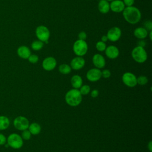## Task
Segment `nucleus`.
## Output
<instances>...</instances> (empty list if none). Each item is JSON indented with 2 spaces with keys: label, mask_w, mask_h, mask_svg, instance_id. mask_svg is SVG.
Instances as JSON below:
<instances>
[{
  "label": "nucleus",
  "mask_w": 152,
  "mask_h": 152,
  "mask_svg": "<svg viewBox=\"0 0 152 152\" xmlns=\"http://www.w3.org/2000/svg\"><path fill=\"white\" fill-rule=\"evenodd\" d=\"M125 5L122 0H114L110 4V10L114 12H122Z\"/></svg>",
  "instance_id": "14"
},
{
  "label": "nucleus",
  "mask_w": 152,
  "mask_h": 152,
  "mask_svg": "<svg viewBox=\"0 0 152 152\" xmlns=\"http://www.w3.org/2000/svg\"><path fill=\"white\" fill-rule=\"evenodd\" d=\"M96 48L99 52L104 51L106 48V43L102 41H99L96 44Z\"/></svg>",
  "instance_id": "26"
},
{
  "label": "nucleus",
  "mask_w": 152,
  "mask_h": 152,
  "mask_svg": "<svg viewBox=\"0 0 152 152\" xmlns=\"http://www.w3.org/2000/svg\"><path fill=\"white\" fill-rule=\"evenodd\" d=\"M36 36L38 39L43 43H48L50 37L49 30L45 26H39L36 29Z\"/></svg>",
  "instance_id": "6"
},
{
  "label": "nucleus",
  "mask_w": 152,
  "mask_h": 152,
  "mask_svg": "<svg viewBox=\"0 0 152 152\" xmlns=\"http://www.w3.org/2000/svg\"><path fill=\"white\" fill-rule=\"evenodd\" d=\"M13 124L14 127L20 131H23L28 129L30 125L28 119L22 116H19L15 118L14 120Z\"/></svg>",
  "instance_id": "7"
},
{
  "label": "nucleus",
  "mask_w": 152,
  "mask_h": 152,
  "mask_svg": "<svg viewBox=\"0 0 152 152\" xmlns=\"http://www.w3.org/2000/svg\"><path fill=\"white\" fill-rule=\"evenodd\" d=\"M122 31L119 27H113L110 28L107 33V37L108 40L111 42H116L121 36Z\"/></svg>",
  "instance_id": "10"
},
{
  "label": "nucleus",
  "mask_w": 152,
  "mask_h": 152,
  "mask_svg": "<svg viewBox=\"0 0 152 152\" xmlns=\"http://www.w3.org/2000/svg\"><path fill=\"white\" fill-rule=\"evenodd\" d=\"M44 43L43 42L38 40H35L31 43V47L34 50H39L43 47Z\"/></svg>",
  "instance_id": "23"
},
{
  "label": "nucleus",
  "mask_w": 152,
  "mask_h": 152,
  "mask_svg": "<svg viewBox=\"0 0 152 152\" xmlns=\"http://www.w3.org/2000/svg\"><path fill=\"white\" fill-rule=\"evenodd\" d=\"M111 72L109 69H103L102 71V77L104 78H108L110 77Z\"/></svg>",
  "instance_id": "29"
},
{
  "label": "nucleus",
  "mask_w": 152,
  "mask_h": 152,
  "mask_svg": "<svg viewBox=\"0 0 152 152\" xmlns=\"http://www.w3.org/2000/svg\"><path fill=\"white\" fill-rule=\"evenodd\" d=\"M86 77L90 81H97L99 80L102 77V71L97 68H91L87 71L86 74Z\"/></svg>",
  "instance_id": "9"
},
{
  "label": "nucleus",
  "mask_w": 152,
  "mask_h": 152,
  "mask_svg": "<svg viewBox=\"0 0 152 152\" xmlns=\"http://www.w3.org/2000/svg\"><path fill=\"white\" fill-rule=\"evenodd\" d=\"M28 129L31 135H37L40 132L41 126L39 124L34 122L29 125Z\"/></svg>",
  "instance_id": "20"
},
{
  "label": "nucleus",
  "mask_w": 152,
  "mask_h": 152,
  "mask_svg": "<svg viewBox=\"0 0 152 152\" xmlns=\"http://www.w3.org/2000/svg\"><path fill=\"white\" fill-rule=\"evenodd\" d=\"M134 1L135 0H123L122 1L125 6L130 7L133 5V4H134Z\"/></svg>",
  "instance_id": "33"
},
{
  "label": "nucleus",
  "mask_w": 152,
  "mask_h": 152,
  "mask_svg": "<svg viewBox=\"0 0 152 152\" xmlns=\"http://www.w3.org/2000/svg\"><path fill=\"white\" fill-rule=\"evenodd\" d=\"M148 78L147 77L144 75H140L138 78H137V84L141 86L145 85L148 83Z\"/></svg>",
  "instance_id": "25"
},
{
  "label": "nucleus",
  "mask_w": 152,
  "mask_h": 152,
  "mask_svg": "<svg viewBox=\"0 0 152 152\" xmlns=\"http://www.w3.org/2000/svg\"><path fill=\"white\" fill-rule=\"evenodd\" d=\"M107 40H108L107 37V36H105V35L103 36L102 37V38H101V41H102V42H104V43H105L106 42H107Z\"/></svg>",
  "instance_id": "37"
},
{
  "label": "nucleus",
  "mask_w": 152,
  "mask_h": 152,
  "mask_svg": "<svg viewBox=\"0 0 152 152\" xmlns=\"http://www.w3.org/2000/svg\"><path fill=\"white\" fill-rule=\"evenodd\" d=\"M88 50V45L84 40L78 39L73 45V51L78 56L85 55Z\"/></svg>",
  "instance_id": "4"
},
{
  "label": "nucleus",
  "mask_w": 152,
  "mask_h": 152,
  "mask_svg": "<svg viewBox=\"0 0 152 152\" xmlns=\"http://www.w3.org/2000/svg\"><path fill=\"white\" fill-rule=\"evenodd\" d=\"M85 60L82 56H77L74 58L71 62L70 66L74 70H80L83 68L85 65Z\"/></svg>",
  "instance_id": "12"
},
{
  "label": "nucleus",
  "mask_w": 152,
  "mask_h": 152,
  "mask_svg": "<svg viewBox=\"0 0 152 152\" xmlns=\"http://www.w3.org/2000/svg\"><path fill=\"white\" fill-rule=\"evenodd\" d=\"M92 62L95 67L99 69L103 68L106 64L103 55L99 53H96L93 55L92 58Z\"/></svg>",
  "instance_id": "13"
},
{
  "label": "nucleus",
  "mask_w": 152,
  "mask_h": 152,
  "mask_svg": "<svg viewBox=\"0 0 152 152\" xmlns=\"http://www.w3.org/2000/svg\"><path fill=\"white\" fill-rule=\"evenodd\" d=\"M10 119L5 116H0V130L6 129L10 126Z\"/></svg>",
  "instance_id": "21"
},
{
  "label": "nucleus",
  "mask_w": 152,
  "mask_h": 152,
  "mask_svg": "<svg viewBox=\"0 0 152 152\" xmlns=\"http://www.w3.org/2000/svg\"><path fill=\"white\" fill-rule=\"evenodd\" d=\"M99 96V91L96 89H94L91 91V96L93 98H96Z\"/></svg>",
  "instance_id": "34"
},
{
  "label": "nucleus",
  "mask_w": 152,
  "mask_h": 152,
  "mask_svg": "<svg viewBox=\"0 0 152 152\" xmlns=\"http://www.w3.org/2000/svg\"><path fill=\"white\" fill-rule=\"evenodd\" d=\"M144 28L147 31H151L152 30V22L150 20L146 21L144 23Z\"/></svg>",
  "instance_id": "30"
},
{
  "label": "nucleus",
  "mask_w": 152,
  "mask_h": 152,
  "mask_svg": "<svg viewBox=\"0 0 152 152\" xmlns=\"http://www.w3.org/2000/svg\"><path fill=\"white\" fill-rule=\"evenodd\" d=\"M7 142V138L5 137V136L0 133V145H4Z\"/></svg>",
  "instance_id": "31"
},
{
  "label": "nucleus",
  "mask_w": 152,
  "mask_h": 152,
  "mask_svg": "<svg viewBox=\"0 0 152 152\" xmlns=\"http://www.w3.org/2000/svg\"><path fill=\"white\" fill-rule=\"evenodd\" d=\"M148 31L142 27L136 28L134 31V36L139 39H144L148 36Z\"/></svg>",
  "instance_id": "17"
},
{
  "label": "nucleus",
  "mask_w": 152,
  "mask_h": 152,
  "mask_svg": "<svg viewBox=\"0 0 152 152\" xmlns=\"http://www.w3.org/2000/svg\"><path fill=\"white\" fill-rule=\"evenodd\" d=\"M105 54L106 56L109 59H115L116 58L119 54V51L118 48L113 45H110L106 47L105 49Z\"/></svg>",
  "instance_id": "15"
},
{
  "label": "nucleus",
  "mask_w": 152,
  "mask_h": 152,
  "mask_svg": "<svg viewBox=\"0 0 152 152\" xmlns=\"http://www.w3.org/2000/svg\"><path fill=\"white\" fill-rule=\"evenodd\" d=\"M65 100L68 105L72 107L77 106L82 102V95L78 89L72 88L65 94Z\"/></svg>",
  "instance_id": "2"
},
{
  "label": "nucleus",
  "mask_w": 152,
  "mask_h": 152,
  "mask_svg": "<svg viewBox=\"0 0 152 152\" xmlns=\"http://www.w3.org/2000/svg\"><path fill=\"white\" fill-rule=\"evenodd\" d=\"M122 80L124 84L129 87H134L137 84L136 76L130 72L124 73L122 75Z\"/></svg>",
  "instance_id": "8"
},
{
  "label": "nucleus",
  "mask_w": 152,
  "mask_h": 152,
  "mask_svg": "<svg viewBox=\"0 0 152 152\" xmlns=\"http://www.w3.org/2000/svg\"><path fill=\"white\" fill-rule=\"evenodd\" d=\"M17 55L23 59H28L29 56L31 55V51L30 49L26 46H21L18 48L17 50Z\"/></svg>",
  "instance_id": "16"
},
{
  "label": "nucleus",
  "mask_w": 152,
  "mask_h": 152,
  "mask_svg": "<svg viewBox=\"0 0 152 152\" xmlns=\"http://www.w3.org/2000/svg\"><path fill=\"white\" fill-rule=\"evenodd\" d=\"M28 60L31 64H36L39 61V56L36 54H31L28 58Z\"/></svg>",
  "instance_id": "28"
},
{
  "label": "nucleus",
  "mask_w": 152,
  "mask_h": 152,
  "mask_svg": "<svg viewBox=\"0 0 152 152\" xmlns=\"http://www.w3.org/2000/svg\"><path fill=\"white\" fill-rule=\"evenodd\" d=\"M98 10L102 14H106L110 10V4L106 0H100L98 4Z\"/></svg>",
  "instance_id": "18"
},
{
  "label": "nucleus",
  "mask_w": 152,
  "mask_h": 152,
  "mask_svg": "<svg viewBox=\"0 0 152 152\" xmlns=\"http://www.w3.org/2000/svg\"><path fill=\"white\" fill-rule=\"evenodd\" d=\"M8 146L15 148H20L23 145V140L21 135L16 133L11 134L7 140Z\"/></svg>",
  "instance_id": "5"
},
{
  "label": "nucleus",
  "mask_w": 152,
  "mask_h": 152,
  "mask_svg": "<svg viewBox=\"0 0 152 152\" xmlns=\"http://www.w3.org/2000/svg\"><path fill=\"white\" fill-rule=\"evenodd\" d=\"M106 1H107L108 2H109V1H110V2H112V1H114V0H106Z\"/></svg>",
  "instance_id": "39"
},
{
  "label": "nucleus",
  "mask_w": 152,
  "mask_h": 152,
  "mask_svg": "<svg viewBox=\"0 0 152 152\" xmlns=\"http://www.w3.org/2000/svg\"><path fill=\"white\" fill-rule=\"evenodd\" d=\"M151 34H152V31H150V33H149V34H150V39L151 40L152 38H151Z\"/></svg>",
  "instance_id": "38"
},
{
  "label": "nucleus",
  "mask_w": 152,
  "mask_h": 152,
  "mask_svg": "<svg viewBox=\"0 0 152 152\" xmlns=\"http://www.w3.org/2000/svg\"><path fill=\"white\" fill-rule=\"evenodd\" d=\"M58 69H59V71L60 72V73H61L64 75L68 74L71 71V68L70 65L66 64H63L60 65Z\"/></svg>",
  "instance_id": "22"
},
{
  "label": "nucleus",
  "mask_w": 152,
  "mask_h": 152,
  "mask_svg": "<svg viewBox=\"0 0 152 152\" xmlns=\"http://www.w3.org/2000/svg\"><path fill=\"white\" fill-rule=\"evenodd\" d=\"M57 62L55 58L52 56H49L44 59L42 62L43 68L48 71H52L56 66Z\"/></svg>",
  "instance_id": "11"
},
{
  "label": "nucleus",
  "mask_w": 152,
  "mask_h": 152,
  "mask_svg": "<svg viewBox=\"0 0 152 152\" xmlns=\"http://www.w3.org/2000/svg\"><path fill=\"white\" fill-rule=\"evenodd\" d=\"M149 152H150V151H149Z\"/></svg>",
  "instance_id": "40"
},
{
  "label": "nucleus",
  "mask_w": 152,
  "mask_h": 152,
  "mask_svg": "<svg viewBox=\"0 0 152 152\" xmlns=\"http://www.w3.org/2000/svg\"><path fill=\"white\" fill-rule=\"evenodd\" d=\"M122 12L124 19L131 24H135L141 20V11L135 7H126L124 8Z\"/></svg>",
  "instance_id": "1"
},
{
  "label": "nucleus",
  "mask_w": 152,
  "mask_h": 152,
  "mask_svg": "<svg viewBox=\"0 0 152 152\" xmlns=\"http://www.w3.org/2000/svg\"><path fill=\"white\" fill-rule=\"evenodd\" d=\"M131 56L133 59L138 63H143L147 59V53L143 47L137 46L135 47L132 52Z\"/></svg>",
  "instance_id": "3"
},
{
  "label": "nucleus",
  "mask_w": 152,
  "mask_h": 152,
  "mask_svg": "<svg viewBox=\"0 0 152 152\" xmlns=\"http://www.w3.org/2000/svg\"><path fill=\"white\" fill-rule=\"evenodd\" d=\"M78 39H81V40H85L87 38V34L86 33L85 31H80L78 34Z\"/></svg>",
  "instance_id": "32"
},
{
  "label": "nucleus",
  "mask_w": 152,
  "mask_h": 152,
  "mask_svg": "<svg viewBox=\"0 0 152 152\" xmlns=\"http://www.w3.org/2000/svg\"><path fill=\"white\" fill-rule=\"evenodd\" d=\"M31 136V133L30 132V131L27 129L25 130H23L22 133H21V137L23 138V140H28L30 139Z\"/></svg>",
  "instance_id": "27"
},
{
  "label": "nucleus",
  "mask_w": 152,
  "mask_h": 152,
  "mask_svg": "<svg viewBox=\"0 0 152 152\" xmlns=\"http://www.w3.org/2000/svg\"><path fill=\"white\" fill-rule=\"evenodd\" d=\"M145 41H144L142 40L139 41L138 43V46H141V47L144 48L145 46Z\"/></svg>",
  "instance_id": "35"
},
{
  "label": "nucleus",
  "mask_w": 152,
  "mask_h": 152,
  "mask_svg": "<svg viewBox=\"0 0 152 152\" xmlns=\"http://www.w3.org/2000/svg\"><path fill=\"white\" fill-rule=\"evenodd\" d=\"M79 91L81 95H87L90 91V87L88 85H82L79 88Z\"/></svg>",
  "instance_id": "24"
},
{
  "label": "nucleus",
  "mask_w": 152,
  "mask_h": 152,
  "mask_svg": "<svg viewBox=\"0 0 152 152\" xmlns=\"http://www.w3.org/2000/svg\"><path fill=\"white\" fill-rule=\"evenodd\" d=\"M71 84L74 88L79 89L83 85V79L78 75H74L71 77Z\"/></svg>",
  "instance_id": "19"
},
{
  "label": "nucleus",
  "mask_w": 152,
  "mask_h": 152,
  "mask_svg": "<svg viewBox=\"0 0 152 152\" xmlns=\"http://www.w3.org/2000/svg\"><path fill=\"white\" fill-rule=\"evenodd\" d=\"M147 148L149 150V151L152 152V141H150L147 145Z\"/></svg>",
  "instance_id": "36"
}]
</instances>
